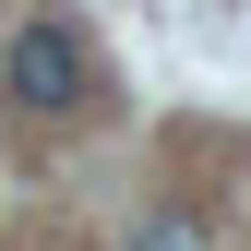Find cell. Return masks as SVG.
<instances>
[{
	"mask_svg": "<svg viewBox=\"0 0 251 251\" xmlns=\"http://www.w3.org/2000/svg\"><path fill=\"white\" fill-rule=\"evenodd\" d=\"M132 251H203V227H192V215H155V227H144Z\"/></svg>",
	"mask_w": 251,
	"mask_h": 251,
	"instance_id": "7a4b0ae2",
	"label": "cell"
},
{
	"mask_svg": "<svg viewBox=\"0 0 251 251\" xmlns=\"http://www.w3.org/2000/svg\"><path fill=\"white\" fill-rule=\"evenodd\" d=\"M0 96H12L24 120H72V108H84V36H72L60 12L12 24V48H0Z\"/></svg>",
	"mask_w": 251,
	"mask_h": 251,
	"instance_id": "6da1fadb",
	"label": "cell"
}]
</instances>
